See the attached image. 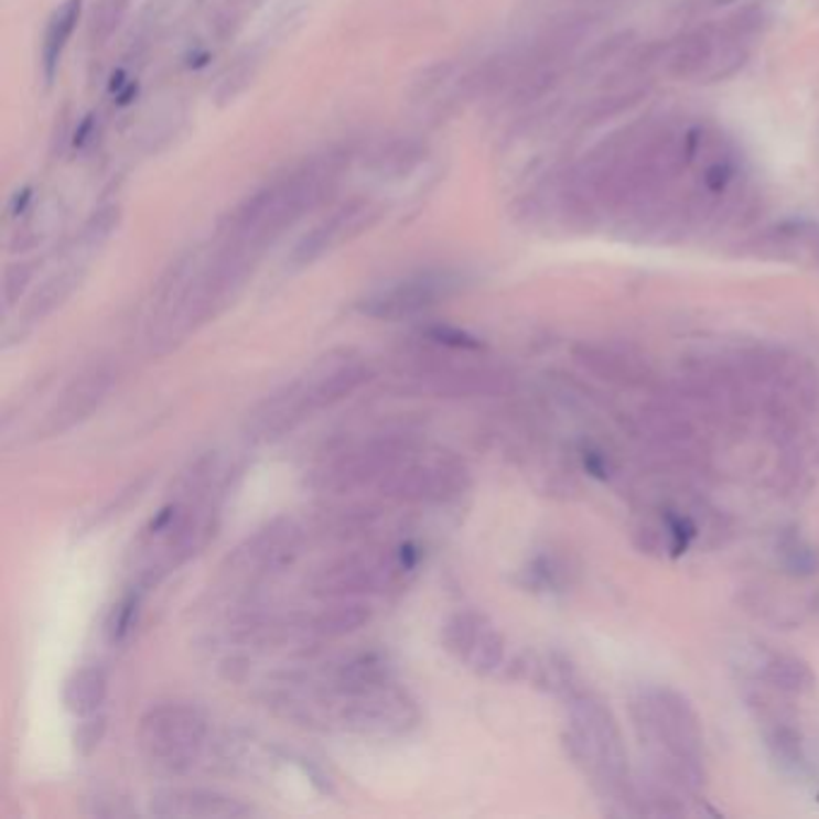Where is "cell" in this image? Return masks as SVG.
Masks as SVG:
<instances>
[{"mask_svg":"<svg viewBox=\"0 0 819 819\" xmlns=\"http://www.w3.org/2000/svg\"><path fill=\"white\" fill-rule=\"evenodd\" d=\"M387 682H392V668H389L382 654L368 651V654H358L354 656V659H348L346 664L340 666V670L332 678L330 692L334 697H348V694L375 690Z\"/></svg>","mask_w":819,"mask_h":819,"instance_id":"obj_16","label":"cell"},{"mask_svg":"<svg viewBox=\"0 0 819 819\" xmlns=\"http://www.w3.org/2000/svg\"><path fill=\"white\" fill-rule=\"evenodd\" d=\"M764 682L784 694H810L817 688V676L808 661L782 654L767 661L762 673Z\"/></svg>","mask_w":819,"mask_h":819,"instance_id":"obj_19","label":"cell"},{"mask_svg":"<svg viewBox=\"0 0 819 819\" xmlns=\"http://www.w3.org/2000/svg\"><path fill=\"white\" fill-rule=\"evenodd\" d=\"M378 488L399 503H450L468 488V472L454 460L419 462L413 454L392 468Z\"/></svg>","mask_w":819,"mask_h":819,"instance_id":"obj_8","label":"cell"},{"mask_svg":"<svg viewBox=\"0 0 819 819\" xmlns=\"http://www.w3.org/2000/svg\"><path fill=\"white\" fill-rule=\"evenodd\" d=\"M342 169L344 157L330 152L279 173L228 214L222 238L262 255L281 231L325 203Z\"/></svg>","mask_w":819,"mask_h":819,"instance_id":"obj_1","label":"cell"},{"mask_svg":"<svg viewBox=\"0 0 819 819\" xmlns=\"http://www.w3.org/2000/svg\"><path fill=\"white\" fill-rule=\"evenodd\" d=\"M207 741V719L193 704L152 707L140 721L138 743L144 762L161 776L191 772Z\"/></svg>","mask_w":819,"mask_h":819,"instance_id":"obj_3","label":"cell"},{"mask_svg":"<svg viewBox=\"0 0 819 819\" xmlns=\"http://www.w3.org/2000/svg\"><path fill=\"white\" fill-rule=\"evenodd\" d=\"M767 747L774 762L784 772H800L805 767V762H808L800 731L788 726V723H774L767 733Z\"/></svg>","mask_w":819,"mask_h":819,"instance_id":"obj_23","label":"cell"},{"mask_svg":"<svg viewBox=\"0 0 819 819\" xmlns=\"http://www.w3.org/2000/svg\"><path fill=\"white\" fill-rule=\"evenodd\" d=\"M114 380H116V373L109 364L91 366L79 373L77 378L63 389L56 407L49 411L46 421L42 423V428H39L42 438L61 435L83 421H87L94 413V409L101 407V401L114 387Z\"/></svg>","mask_w":819,"mask_h":819,"instance_id":"obj_12","label":"cell"},{"mask_svg":"<svg viewBox=\"0 0 819 819\" xmlns=\"http://www.w3.org/2000/svg\"><path fill=\"white\" fill-rule=\"evenodd\" d=\"M157 817H248L252 808L240 800L203 788H164L152 796Z\"/></svg>","mask_w":819,"mask_h":819,"instance_id":"obj_15","label":"cell"},{"mask_svg":"<svg viewBox=\"0 0 819 819\" xmlns=\"http://www.w3.org/2000/svg\"><path fill=\"white\" fill-rule=\"evenodd\" d=\"M416 550L401 546L397 553H352L322 568L311 582L313 594L320 599L346 601L356 596L380 594L392 586L401 574L413 570Z\"/></svg>","mask_w":819,"mask_h":819,"instance_id":"obj_5","label":"cell"},{"mask_svg":"<svg viewBox=\"0 0 819 819\" xmlns=\"http://www.w3.org/2000/svg\"><path fill=\"white\" fill-rule=\"evenodd\" d=\"M130 0H97L89 15V44L101 46L109 42L123 22Z\"/></svg>","mask_w":819,"mask_h":819,"instance_id":"obj_24","label":"cell"},{"mask_svg":"<svg viewBox=\"0 0 819 819\" xmlns=\"http://www.w3.org/2000/svg\"><path fill=\"white\" fill-rule=\"evenodd\" d=\"M342 702L340 723L352 733L389 737L405 735L419 723V709L411 697L395 682L380 685L375 690L337 697Z\"/></svg>","mask_w":819,"mask_h":819,"instance_id":"obj_7","label":"cell"},{"mask_svg":"<svg viewBox=\"0 0 819 819\" xmlns=\"http://www.w3.org/2000/svg\"><path fill=\"white\" fill-rule=\"evenodd\" d=\"M106 694H109V673L101 666H85L65 680L63 704L73 716L85 719L99 714Z\"/></svg>","mask_w":819,"mask_h":819,"instance_id":"obj_18","label":"cell"},{"mask_svg":"<svg viewBox=\"0 0 819 819\" xmlns=\"http://www.w3.org/2000/svg\"><path fill=\"white\" fill-rule=\"evenodd\" d=\"M642 741L656 750V759L685 788L704 784L702 723L692 704L676 690L654 688L633 702Z\"/></svg>","mask_w":819,"mask_h":819,"instance_id":"obj_2","label":"cell"},{"mask_svg":"<svg viewBox=\"0 0 819 819\" xmlns=\"http://www.w3.org/2000/svg\"><path fill=\"white\" fill-rule=\"evenodd\" d=\"M370 621V608L364 603L344 601L317 613L311 623V629L320 637H344L364 627Z\"/></svg>","mask_w":819,"mask_h":819,"instance_id":"obj_22","label":"cell"},{"mask_svg":"<svg viewBox=\"0 0 819 819\" xmlns=\"http://www.w3.org/2000/svg\"><path fill=\"white\" fill-rule=\"evenodd\" d=\"M79 274H83L79 270H65L56 277H51L46 284L34 293L32 301L26 303L24 315H22L24 330H32L34 325H39V322L46 320L53 311H56V308H61L65 299H68L75 291V287L79 284Z\"/></svg>","mask_w":819,"mask_h":819,"instance_id":"obj_20","label":"cell"},{"mask_svg":"<svg viewBox=\"0 0 819 819\" xmlns=\"http://www.w3.org/2000/svg\"><path fill=\"white\" fill-rule=\"evenodd\" d=\"M380 217L382 207L378 203H373V200H348V203L334 209L330 217L322 219L299 240V246L291 252V265L308 267L317 262L332 250L348 244V240L366 234L368 228L378 224Z\"/></svg>","mask_w":819,"mask_h":819,"instance_id":"obj_10","label":"cell"},{"mask_svg":"<svg viewBox=\"0 0 819 819\" xmlns=\"http://www.w3.org/2000/svg\"><path fill=\"white\" fill-rule=\"evenodd\" d=\"M570 745L574 757L584 762L603 784L627 782V750L613 711L594 694L570 697Z\"/></svg>","mask_w":819,"mask_h":819,"instance_id":"obj_4","label":"cell"},{"mask_svg":"<svg viewBox=\"0 0 819 819\" xmlns=\"http://www.w3.org/2000/svg\"><path fill=\"white\" fill-rule=\"evenodd\" d=\"M442 642L474 673L488 676L503 666L505 639L486 615L474 611L452 615L442 627Z\"/></svg>","mask_w":819,"mask_h":819,"instance_id":"obj_11","label":"cell"},{"mask_svg":"<svg viewBox=\"0 0 819 819\" xmlns=\"http://www.w3.org/2000/svg\"><path fill=\"white\" fill-rule=\"evenodd\" d=\"M456 289V277L452 272H419L395 284L373 291L358 303V311L375 320H407L419 313L431 311L433 305L452 297Z\"/></svg>","mask_w":819,"mask_h":819,"instance_id":"obj_9","label":"cell"},{"mask_svg":"<svg viewBox=\"0 0 819 819\" xmlns=\"http://www.w3.org/2000/svg\"><path fill=\"white\" fill-rule=\"evenodd\" d=\"M138 606H140V594H128L123 601L118 603V606L114 608L111 617H109V627H106V633H109V639L114 644L123 642L128 637V633L132 629V625H136V617H138Z\"/></svg>","mask_w":819,"mask_h":819,"instance_id":"obj_25","label":"cell"},{"mask_svg":"<svg viewBox=\"0 0 819 819\" xmlns=\"http://www.w3.org/2000/svg\"><path fill=\"white\" fill-rule=\"evenodd\" d=\"M784 565L788 568V572L794 574H815L819 572V553L802 541H794L790 546L784 548Z\"/></svg>","mask_w":819,"mask_h":819,"instance_id":"obj_27","label":"cell"},{"mask_svg":"<svg viewBox=\"0 0 819 819\" xmlns=\"http://www.w3.org/2000/svg\"><path fill=\"white\" fill-rule=\"evenodd\" d=\"M416 380L438 397H491L505 395L513 387V378L498 368L488 366H452L438 358L419 364L413 370Z\"/></svg>","mask_w":819,"mask_h":819,"instance_id":"obj_13","label":"cell"},{"mask_svg":"<svg viewBox=\"0 0 819 819\" xmlns=\"http://www.w3.org/2000/svg\"><path fill=\"white\" fill-rule=\"evenodd\" d=\"M303 529L293 519H277L240 546L231 565L250 572H274L291 565L301 553Z\"/></svg>","mask_w":819,"mask_h":819,"instance_id":"obj_14","label":"cell"},{"mask_svg":"<svg viewBox=\"0 0 819 819\" xmlns=\"http://www.w3.org/2000/svg\"><path fill=\"white\" fill-rule=\"evenodd\" d=\"M428 340L440 344V346H448V348H456V352H481L483 344L481 340H476L474 334H468L464 330H456V327H450V325H435V327H428Z\"/></svg>","mask_w":819,"mask_h":819,"instance_id":"obj_26","label":"cell"},{"mask_svg":"<svg viewBox=\"0 0 819 819\" xmlns=\"http://www.w3.org/2000/svg\"><path fill=\"white\" fill-rule=\"evenodd\" d=\"M409 456H413V442L409 438H375L320 464L311 483L322 493H354L370 486V483H380Z\"/></svg>","mask_w":819,"mask_h":819,"instance_id":"obj_6","label":"cell"},{"mask_svg":"<svg viewBox=\"0 0 819 819\" xmlns=\"http://www.w3.org/2000/svg\"><path fill=\"white\" fill-rule=\"evenodd\" d=\"M576 360H580L586 370L596 373L603 380H611V382L639 380V368L635 366V360L625 354L613 352V348L582 346V348H576Z\"/></svg>","mask_w":819,"mask_h":819,"instance_id":"obj_21","label":"cell"},{"mask_svg":"<svg viewBox=\"0 0 819 819\" xmlns=\"http://www.w3.org/2000/svg\"><path fill=\"white\" fill-rule=\"evenodd\" d=\"M30 281H32V267L30 265L10 267L8 274H6V284H3V299H6L8 308L22 297V291L26 289Z\"/></svg>","mask_w":819,"mask_h":819,"instance_id":"obj_29","label":"cell"},{"mask_svg":"<svg viewBox=\"0 0 819 819\" xmlns=\"http://www.w3.org/2000/svg\"><path fill=\"white\" fill-rule=\"evenodd\" d=\"M104 733H106V719L101 714L85 716L75 731V747L83 752V755H91V752L97 750L99 743L104 741Z\"/></svg>","mask_w":819,"mask_h":819,"instance_id":"obj_28","label":"cell"},{"mask_svg":"<svg viewBox=\"0 0 819 819\" xmlns=\"http://www.w3.org/2000/svg\"><path fill=\"white\" fill-rule=\"evenodd\" d=\"M79 15H83V0H63L56 10L51 12L42 39V71L46 83H53V77H56L61 68L63 53L68 49L71 39L77 30Z\"/></svg>","mask_w":819,"mask_h":819,"instance_id":"obj_17","label":"cell"}]
</instances>
